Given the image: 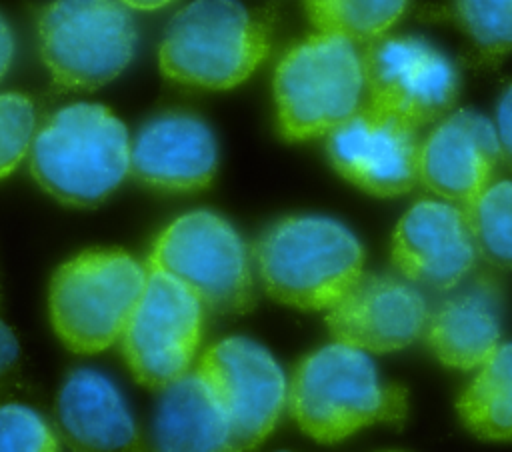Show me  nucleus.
<instances>
[{
  "instance_id": "nucleus-1",
  "label": "nucleus",
  "mask_w": 512,
  "mask_h": 452,
  "mask_svg": "<svg viewBox=\"0 0 512 452\" xmlns=\"http://www.w3.org/2000/svg\"><path fill=\"white\" fill-rule=\"evenodd\" d=\"M288 408L304 434L334 444L374 426H402L408 394L384 384L368 352L334 340L308 354L288 386Z\"/></svg>"
},
{
  "instance_id": "nucleus-2",
  "label": "nucleus",
  "mask_w": 512,
  "mask_h": 452,
  "mask_svg": "<svg viewBox=\"0 0 512 452\" xmlns=\"http://www.w3.org/2000/svg\"><path fill=\"white\" fill-rule=\"evenodd\" d=\"M130 146L126 126L106 106L76 102L34 134L30 172L56 200L96 206L130 172Z\"/></svg>"
},
{
  "instance_id": "nucleus-3",
  "label": "nucleus",
  "mask_w": 512,
  "mask_h": 452,
  "mask_svg": "<svg viewBox=\"0 0 512 452\" xmlns=\"http://www.w3.org/2000/svg\"><path fill=\"white\" fill-rule=\"evenodd\" d=\"M266 292L298 310H330L364 274V248L338 220L288 216L256 242Z\"/></svg>"
},
{
  "instance_id": "nucleus-4",
  "label": "nucleus",
  "mask_w": 512,
  "mask_h": 452,
  "mask_svg": "<svg viewBox=\"0 0 512 452\" xmlns=\"http://www.w3.org/2000/svg\"><path fill=\"white\" fill-rule=\"evenodd\" d=\"M270 50L268 20L240 0H194L168 24L158 50L164 76L208 90L242 84Z\"/></svg>"
},
{
  "instance_id": "nucleus-5",
  "label": "nucleus",
  "mask_w": 512,
  "mask_h": 452,
  "mask_svg": "<svg viewBox=\"0 0 512 452\" xmlns=\"http://www.w3.org/2000/svg\"><path fill=\"white\" fill-rule=\"evenodd\" d=\"M278 130L302 142L328 134L364 102V66L356 42L316 32L292 46L274 72Z\"/></svg>"
},
{
  "instance_id": "nucleus-6",
  "label": "nucleus",
  "mask_w": 512,
  "mask_h": 452,
  "mask_svg": "<svg viewBox=\"0 0 512 452\" xmlns=\"http://www.w3.org/2000/svg\"><path fill=\"white\" fill-rule=\"evenodd\" d=\"M148 280V268L122 250H86L64 262L52 282V328L66 348L94 354L124 332Z\"/></svg>"
},
{
  "instance_id": "nucleus-7",
  "label": "nucleus",
  "mask_w": 512,
  "mask_h": 452,
  "mask_svg": "<svg viewBox=\"0 0 512 452\" xmlns=\"http://www.w3.org/2000/svg\"><path fill=\"white\" fill-rule=\"evenodd\" d=\"M38 42L60 86L92 90L128 66L136 26L120 0H54L40 14Z\"/></svg>"
},
{
  "instance_id": "nucleus-8",
  "label": "nucleus",
  "mask_w": 512,
  "mask_h": 452,
  "mask_svg": "<svg viewBox=\"0 0 512 452\" xmlns=\"http://www.w3.org/2000/svg\"><path fill=\"white\" fill-rule=\"evenodd\" d=\"M146 266L178 280L212 312H244L252 304L248 250L232 224L214 212L196 210L170 222Z\"/></svg>"
},
{
  "instance_id": "nucleus-9",
  "label": "nucleus",
  "mask_w": 512,
  "mask_h": 452,
  "mask_svg": "<svg viewBox=\"0 0 512 452\" xmlns=\"http://www.w3.org/2000/svg\"><path fill=\"white\" fill-rule=\"evenodd\" d=\"M364 104L414 128L438 122L458 96L452 60L418 36H380L364 44Z\"/></svg>"
},
{
  "instance_id": "nucleus-10",
  "label": "nucleus",
  "mask_w": 512,
  "mask_h": 452,
  "mask_svg": "<svg viewBox=\"0 0 512 452\" xmlns=\"http://www.w3.org/2000/svg\"><path fill=\"white\" fill-rule=\"evenodd\" d=\"M202 310L186 286L148 268L144 292L120 336L126 364L140 384L162 390L190 372L202 336Z\"/></svg>"
},
{
  "instance_id": "nucleus-11",
  "label": "nucleus",
  "mask_w": 512,
  "mask_h": 452,
  "mask_svg": "<svg viewBox=\"0 0 512 452\" xmlns=\"http://www.w3.org/2000/svg\"><path fill=\"white\" fill-rule=\"evenodd\" d=\"M194 372L224 412L234 448H254L270 436L288 402V384L264 346L246 336L224 338L200 356Z\"/></svg>"
},
{
  "instance_id": "nucleus-12",
  "label": "nucleus",
  "mask_w": 512,
  "mask_h": 452,
  "mask_svg": "<svg viewBox=\"0 0 512 452\" xmlns=\"http://www.w3.org/2000/svg\"><path fill=\"white\" fill-rule=\"evenodd\" d=\"M418 128L362 106L328 132L326 150L342 178L360 190L392 198L406 194L420 180Z\"/></svg>"
},
{
  "instance_id": "nucleus-13",
  "label": "nucleus",
  "mask_w": 512,
  "mask_h": 452,
  "mask_svg": "<svg viewBox=\"0 0 512 452\" xmlns=\"http://www.w3.org/2000/svg\"><path fill=\"white\" fill-rule=\"evenodd\" d=\"M476 254L466 210L448 200L416 202L392 232V264L418 286L452 290L474 268Z\"/></svg>"
},
{
  "instance_id": "nucleus-14",
  "label": "nucleus",
  "mask_w": 512,
  "mask_h": 452,
  "mask_svg": "<svg viewBox=\"0 0 512 452\" xmlns=\"http://www.w3.org/2000/svg\"><path fill=\"white\" fill-rule=\"evenodd\" d=\"M428 312L422 292L406 278L362 274L326 310V326L338 342L384 354L402 350L422 336Z\"/></svg>"
},
{
  "instance_id": "nucleus-15",
  "label": "nucleus",
  "mask_w": 512,
  "mask_h": 452,
  "mask_svg": "<svg viewBox=\"0 0 512 452\" xmlns=\"http://www.w3.org/2000/svg\"><path fill=\"white\" fill-rule=\"evenodd\" d=\"M500 156L496 126L474 110H458L420 142L418 176L430 192L466 208L490 184Z\"/></svg>"
},
{
  "instance_id": "nucleus-16",
  "label": "nucleus",
  "mask_w": 512,
  "mask_h": 452,
  "mask_svg": "<svg viewBox=\"0 0 512 452\" xmlns=\"http://www.w3.org/2000/svg\"><path fill=\"white\" fill-rule=\"evenodd\" d=\"M216 166L212 130L186 112H166L148 120L130 146V172L162 190H200L212 182Z\"/></svg>"
},
{
  "instance_id": "nucleus-17",
  "label": "nucleus",
  "mask_w": 512,
  "mask_h": 452,
  "mask_svg": "<svg viewBox=\"0 0 512 452\" xmlns=\"http://www.w3.org/2000/svg\"><path fill=\"white\" fill-rule=\"evenodd\" d=\"M502 290L492 276H476L428 312L424 338L432 354L450 368L474 370L500 344Z\"/></svg>"
},
{
  "instance_id": "nucleus-18",
  "label": "nucleus",
  "mask_w": 512,
  "mask_h": 452,
  "mask_svg": "<svg viewBox=\"0 0 512 452\" xmlns=\"http://www.w3.org/2000/svg\"><path fill=\"white\" fill-rule=\"evenodd\" d=\"M58 424L82 450H126L138 444L136 422L118 388L100 372L74 370L60 388Z\"/></svg>"
},
{
  "instance_id": "nucleus-19",
  "label": "nucleus",
  "mask_w": 512,
  "mask_h": 452,
  "mask_svg": "<svg viewBox=\"0 0 512 452\" xmlns=\"http://www.w3.org/2000/svg\"><path fill=\"white\" fill-rule=\"evenodd\" d=\"M160 450H230L232 432L206 382L192 370L162 388L152 422Z\"/></svg>"
},
{
  "instance_id": "nucleus-20",
  "label": "nucleus",
  "mask_w": 512,
  "mask_h": 452,
  "mask_svg": "<svg viewBox=\"0 0 512 452\" xmlns=\"http://www.w3.org/2000/svg\"><path fill=\"white\" fill-rule=\"evenodd\" d=\"M468 432L490 442L512 440V342L498 344L456 402Z\"/></svg>"
},
{
  "instance_id": "nucleus-21",
  "label": "nucleus",
  "mask_w": 512,
  "mask_h": 452,
  "mask_svg": "<svg viewBox=\"0 0 512 452\" xmlns=\"http://www.w3.org/2000/svg\"><path fill=\"white\" fill-rule=\"evenodd\" d=\"M304 6L318 32L366 44L400 20L408 0H304Z\"/></svg>"
},
{
  "instance_id": "nucleus-22",
  "label": "nucleus",
  "mask_w": 512,
  "mask_h": 452,
  "mask_svg": "<svg viewBox=\"0 0 512 452\" xmlns=\"http://www.w3.org/2000/svg\"><path fill=\"white\" fill-rule=\"evenodd\" d=\"M476 250L490 264L512 268V180H498L464 208Z\"/></svg>"
},
{
  "instance_id": "nucleus-23",
  "label": "nucleus",
  "mask_w": 512,
  "mask_h": 452,
  "mask_svg": "<svg viewBox=\"0 0 512 452\" xmlns=\"http://www.w3.org/2000/svg\"><path fill=\"white\" fill-rule=\"evenodd\" d=\"M454 16L482 60L512 52V0H454Z\"/></svg>"
},
{
  "instance_id": "nucleus-24",
  "label": "nucleus",
  "mask_w": 512,
  "mask_h": 452,
  "mask_svg": "<svg viewBox=\"0 0 512 452\" xmlns=\"http://www.w3.org/2000/svg\"><path fill=\"white\" fill-rule=\"evenodd\" d=\"M34 104L18 92L0 94V178L8 176L32 146Z\"/></svg>"
},
{
  "instance_id": "nucleus-25",
  "label": "nucleus",
  "mask_w": 512,
  "mask_h": 452,
  "mask_svg": "<svg viewBox=\"0 0 512 452\" xmlns=\"http://www.w3.org/2000/svg\"><path fill=\"white\" fill-rule=\"evenodd\" d=\"M56 448L58 440L40 414L22 404L0 406V452H52Z\"/></svg>"
},
{
  "instance_id": "nucleus-26",
  "label": "nucleus",
  "mask_w": 512,
  "mask_h": 452,
  "mask_svg": "<svg viewBox=\"0 0 512 452\" xmlns=\"http://www.w3.org/2000/svg\"><path fill=\"white\" fill-rule=\"evenodd\" d=\"M496 134L500 142V152L512 166V84L502 92L496 106Z\"/></svg>"
},
{
  "instance_id": "nucleus-27",
  "label": "nucleus",
  "mask_w": 512,
  "mask_h": 452,
  "mask_svg": "<svg viewBox=\"0 0 512 452\" xmlns=\"http://www.w3.org/2000/svg\"><path fill=\"white\" fill-rule=\"evenodd\" d=\"M18 360V342L12 330L0 320V386L12 372Z\"/></svg>"
},
{
  "instance_id": "nucleus-28",
  "label": "nucleus",
  "mask_w": 512,
  "mask_h": 452,
  "mask_svg": "<svg viewBox=\"0 0 512 452\" xmlns=\"http://www.w3.org/2000/svg\"><path fill=\"white\" fill-rule=\"evenodd\" d=\"M14 58V36L8 22L0 16V80L8 72Z\"/></svg>"
},
{
  "instance_id": "nucleus-29",
  "label": "nucleus",
  "mask_w": 512,
  "mask_h": 452,
  "mask_svg": "<svg viewBox=\"0 0 512 452\" xmlns=\"http://www.w3.org/2000/svg\"><path fill=\"white\" fill-rule=\"evenodd\" d=\"M120 2L126 4L128 8H136V10H156V8L170 4L172 0H120Z\"/></svg>"
}]
</instances>
